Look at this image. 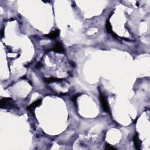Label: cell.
<instances>
[{"label": "cell", "mask_w": 150, "mask_h": 150, "mask_svg": "<svg viewBox=\"0 0 150 150\" xmlns=\"http://www.w3.org/2000/svg\"><path fill=\"white\" fill-rule=\"evenodd\" d=\"M105 149L107 150H112V149H116V148H114L113 146H111L109 144H106L105 146Z\"/></svg>", "instance_id": "30bf717a"}, {"label": "cell", "mask_w": 150, "mask_h": 150, "mask_svg": "<svg viewBox=\"0 0 150 150\" xmlns=\"http://www.w3.org/2000/svg\"><path fill=\"white\" fill-rule=\"evenodd\" d=\"M80 95V94H76V95H74L73 97H72V101H73V103L74 104V106H77V97H78V96H79Z\"/></svg>", "instance_id": "9c48e42d"}, {"label": "cell", "mask_w": 150, "mask_h": 150, "mask_svg": "<svg viewBox=\"0 0 150 150\" xmlns=\"http://www.w3.org/2000/svg\"><path fill=\"white\" fill-rule=\"evenodd\" d=\"M0 107L1 108H13L15 107V101L12 98H3L0 101Z\"/></svg>", "instance_id": "6da1fadb"}, {"label": "cell", "mask_w": 150, "mask_h": 150, "mask_svg": "<svg viewBox=\"0 0 150 150\" xmlns=\"http://www.w3.org/2000/svg\"><path fill=\"white\" fill-rule=\"evenodd\" d=\"M106 30H107V32L109 33H111V34H112L113 35H116L114 34V33L113 32V30H112V25H111L110 22H109V21H107V22H106Z\"/></svg>", "instance_id": "ba28073f"}, {"label": "cell", "mask_w": 150, "mask_h": 150, "mask_svg": "<svg viewBox=\"0 0 150 150\" xmlns=\"http://www.w3.org/2000/svg\"><path fill=\"white\" fill-rule=\"evenodd\" d=\"M133 140H134L135 148L137 150H140V148H141V141H140L139 139V134H138V133H136V134L134 135V138H133Z\"/></svg>", "instance_id": "5b68a950"}, {"label": "cell", "mask_w": 150, "mask_h": 150, "mask_svg": "<svg viewBox=\"0 0 150 150\" xmlns=\"http://www.w3.org/2000/svg\"><path fill=\"white\" fill-rule=\"evenodd\" d=\"M52 50H54V52L56 53H59V54H63L65 51L62 44L59 42H57L55 43L54 47L52 49Z\"/></svg>", "instance_id": "277c9868"}, {"label": "cell", "mask_w": 150, "mask_h": 150, "mask_svg": "<svg viewBox=\"0 0 150 150\" xmlns=\"http://www.w3.org/2000/svg\"><path fill=\"white\" fill-rule=\"evenodd\" d=\"M60 33V31L58 30H56L54 31H52L51 32H50L49 34L46 35L45 37H47L48 38L50 39H55L59 37Z\"/></svg>", "instance_id": "8992f818"}, {"label": "cell", "mask_w": 150, "mask_h": 150, "mask_svg": "<svg viewBox=\"0 0 150 150\" xmlns=\"http://www.w3.org/2000/svg\"><path fill=\"white\" fill-rule=\"evenodd\" d=\"M42 65L41 64V63H38V64L36 65V67H37V68H38V69H39V68H40L41 67H42Z\"/></svg>", "instance_id": "8fae6325"}, {"label": "cell", "mask_w": 150, "mask_h": 150, "mask_svg": "<svg viewBox=\"0 0 150 150\" xmlns=\"http://www.w3.org/2000/svg\"><path fill=\"white\" fill-rule=\"evenodd\" d=\"M100 101L101 103V106H102V108L104 111H105L106 112L109 113L110 112V108L109 106H108L107 101L106 100V99L105 96L102 94H100Z\"/></svg>", "instance_id": "7a4b0ae2"}, {"label": "cell", "mask_w": 150, "mask_h": 150, "mask_svg": "<svg viewBox=\"0 0 150 150\" xmlns=\"http://www.w3.org/2000/svg\"><path fill=\"white\" fill-rule=\"evenodd\" d=\"M41 103H42V100H41V99H38V100H35L34 102H33L31 105L29 106L28 107V109L30 110L31 113H34L35 108L41 106Z\"/></svg>", "instance_id": "3957f363"}, {"label": "cell", "mask_w": 150, "mask_h": 150, "mask_svg": "<svg viewBox=\"0 0 150 150\" xmlns=\"http://www.w3.org/2000/svg\"><path fill=\"white\" fill-rule=\"evenodd\" d=\"M63 79H58L56 77H49V78H44V81L47 83H53V82H62Z\"/></svg>", "instance_id": "52a82bcc"}]
</instances>
